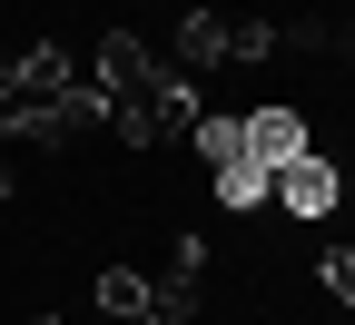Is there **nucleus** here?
Returning <instances> with one entry per match:
<instances>
[{
	"mask_svg": "<svg viewBox=\"0 0 355 325\" xmlns=\"http://www.w3.org/2000/svg\"><path fill=\"white\" fill-rule=\"evenodd\" d=\"M266 188H277L286 207H306V217H316V207H336V168H326V158H306V148H296V158H286L277 177H266Z\"/></svg>",
	"mask_w": 355,
	"mask_h": 325,
	"instance_id": "f257e3e1",
	"label": "nucleus"
},
{
	"mask_svg": "<svg viewBox=\"0 0 355 325\" xmlns=\"http://www.w3.org/2000/svg\"><path fill=\"white\" fill-rule=\"evenodd\" d=\"M247 128V168H286L296 148H306V128L286 118V109H257V118H237Z\"/></svg>",
	"mask_w": 355,
	"mask_h": 325,
	"instance_id": "f03ea898",
	"label": "nucleus"
},
{
	"mask_svg": "<svg viewBox=\"0 0 355 325\" xmlns=\"http://www.w3.org/2000/svg\"><path fill=\"white\" fill-rule=\"evenodd\" d=\"M148 296H158V286H148L139 266H109V276H99V306H109L119 325H139V315H148Z\"/></svg>",
	"mask_w": 355,
	"mask_h": 325,
	"instance_id": "7ed1b4c3",
	"label": "nucleus"
},
{
	"mask_svg": "<svg viewBox=\"0 0 355 325\" xmlns=\"http://www.w3.org/2000/svg\"><path fill=\"white\" fill-rule=\"evenodd\" d=\"M178 60H188V69H207V60H227V20H207V10H188V30H178Z\"/></svg>",
	"mask_w": 355,
	"mask_h": 325,
	"instance_id": "20e7f679",
	"label": "nucleus"
},
{
	"mask_svg": "<svg viewBox=\"0 0 355 325\" xmlns=\"http://www.w3.org/2000/svg\"><path fill=\"white\" fill-rule=\"evenodd\" d=\"M198 148H207L217 168H237V158H247V128H237V118H198Z\"/></svg>",
	"mask_w": 355,
	"mask_h": 325,
	"instance_id": "39448f33",
	"label": "nucleus"
},
{
	"mask_svg": "<svg viewBox=\"0 0 355 325\" xmlns=\"http://www.w3.org/2000/svg\"><path fill=\"white\" fill-rule=\"evenodd\" d=\"M266 50H277L266 20H227V60H266Z\"/></svg>",
	"mask_w": 355,
	"mask_h": 325,
	"instance_id": "423d86ee",
	"label": "nucleus"
},
{
	"mask_svg": "<svg viewBox=\"0 0 355 325\" xmlns=\"http://www.w3.org/2000/svg\"><path fill=\"white\" fill-rule=\"evenodd\" d=\"M326 286H336V296H355V247H326Z\"/></svg>",
	"mask_w": 355,
	"mask_h": 325,
	"instance_id": "0eeeda50",
	"label": "nucleus"
},
{
	"mask_svg": "<svg viewBox=\"0 0 355 325\" xmlns=\"http://www.w3.org/2000/svg\"><path fill=\"white\" fill-rule=\"evenodd\" d=\"M326 50H336V60H355V20H336V30H326Z\"/></svg>",
	"mask_w": 355,
	"mask_h": 325,
	"instance_id": "6e6552de",
	"label": "nucleus"
}]
</instances>
